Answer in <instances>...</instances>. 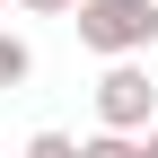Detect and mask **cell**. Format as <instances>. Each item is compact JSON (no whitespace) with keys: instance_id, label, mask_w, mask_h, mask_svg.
Returning a JSON list of instances; mask_svg holds the SVG:
<instances>
[{"instance_id":"obj_1","label":"cell","mask_w":158,"mask_h":158,"mask_svg":"<svg viewBox=\"0 0 158 158\" xmlns=\"http://www.w3.org/2000/svg\"><path fill=\"white\" fill-rule=\"evenodd\" d=\"M70 27L88 53H149L158 44V0H70Z\"/></svg>"},{"instance_id":"obj_2","label":"cell","mask_w":158,"mask_h":158,"mask_svg":"<svg viewBox=\"0 0 158 158\" xmlns=\"http://www.w3.org/2000/svg\"><path fill=\"white\" fill-rule=\"evenodd\" d=\"M149 114H158V79L141 70V53H114L106 79H97V123L106 132H141Z\"/></svg>"},{"instance_id":"obj_3","label":"cell","mask_w":158,"mask_h":158,"mask_svg":"<svg viewBox=\"0 0 158 158\" xmlns=\"http://www.w3.org/2000/svg\"><path fill=\"white\" fill-rule=\"evenodd\" d=\"M35 79V53H27V35H9L0 27V88H27Z\"/></svg>"},{"instance_id":"obj_4","label":"cell","mask_w":158,"mask_h":158,"mask_svg":"<svg viewBox=\"0 0 158 158\" xmlns=\"http://www.w3.org/2000/svg\"><path fill=\"white\" fill-rule=\"evenodd\" d=\"M27 158H79V141H70V132H35Z\"/></svg>"},{"instance_id":"obj_5","label":"cell","mask_w":158,"mask_h":158,"mask_svg":"<svg viewBox=\"0 0 158 158\" xmlns=\"http://www.w3.org/2000/svg\"><path fill=\"white\" fill-rule=\"evenodd\" d=\"M18 9H35V18H70V0H18Z\"/></svg>"},{"instance_id":"obj_6","label":"cell","mask_w":158,"mask_h":158,"mask_svg":"<svg viewBox=\"0 0 158 158\" xmlns=\"http://www.w3.org/2000/svg\"><path fill=\"white\" fill-rule=\"evenodd\" d=\"M141 158H158V114H149V123H141Z\"/></svg>"},{"instance_id":"obj_7","label":"cell","mask_w":158,"mask_h":158,"mask_svg":"<svg viewBox=\"0 0 158 158\" xmlns=\"http://www.w3.org/2000/svg\"><path fill=\"white\" fill-rule=\"evenodd\" d=\"M0 9H9V0H0Z\"/></svg>"}]
</instances>
